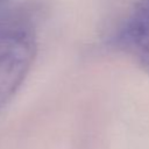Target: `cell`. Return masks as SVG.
Here are the masks:
<instances>
[{
  "label": "cell",
  "instance_id": "cell-2",
  "mask_svg": "<svg viewBox=\"0 0 149 149\" xmlns=\"http://www.w3.org/2000/svg\"><path fill=\"white\" fill-rule=\"evenodd\" d=\"M106 43L130 57L149 74V0H127L108 31Z\"/></svg>",
  "mask_w": 149,
  "mask_h": 149
},
{
  "label": "cell",
  "instance_id": "cell-1",
  "mask_svg": "<svg viewBox=\"0 0 149 149\" xmlns=\"http://www.w3.org/2000/svg\"><path fill=\"white\" fill-rule=\"evenodd\" d=\"M38 12L35 1L7 5L0 10V112L15 97L34 63Z\"/></svg>",
  "mask_w": 149,
  "mask_h": 149
},
{
  "label": "cell",
  "instance_id": "cell-3",
  "mask_svg": "<svg viewBox=\"0 0 149 149\" xmlns=\"http://www.w3.org/2000/svg\"><path fill=\"white\" fill-rule=\"evenodd\" d=\"M5 6H7V0H0V10H1Z\"/></svg>",
  "mask_w": 149,
  "mask_h": 149
}]
</instances>
